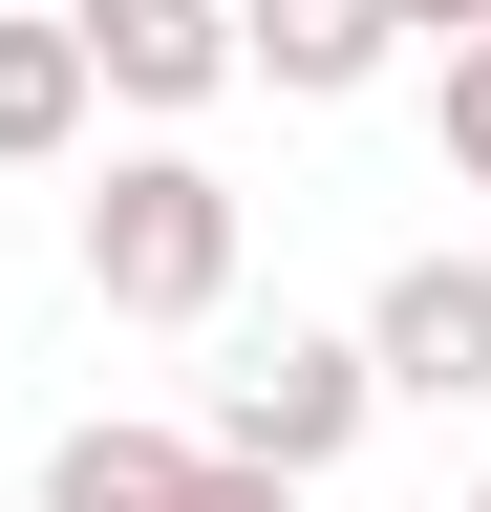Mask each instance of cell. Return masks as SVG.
<instances>
[{"instance_id":"6","label":"cell","mask_w":491,"mask_h":512,"mask_svg":"<svg viewBox=\"0 0 491 512\" xmlns=\"http://www.w3.org/2000/svg\"><path fill=\"white\" fill-rule=\"evenodd\" d=\"M43 512H193V427H65Z\"/></svg>"},{"instance_id":"4","label":"cell","mask_w":491,"mask_h":512,"mask_svg":"<svg viewBox=\"0 0 491 512\" xmlns=\"http://www.w3.org/2000/svg\"><path fill=\"white\" fill-rule=\"evenodd\" d=\"M86 107H214L235 86V0H65Z\"/></svg>"},{"instance_id":"8","label":"cell","mask_w":491,"mask_h":512,"mask_svg":"<svg viewBox=\"0 0 491 512\" xmlns=\"http://www.w3.org/2000/svg\"><path fill=\"white\" fill-rule=\"evenodd\" d=\"M449 171L491 192V43H449Z\"/></svg>"},{"instance_id":"9","label":"cell","mask_w":491,"mask_h":512,"mask_svg":"<svg viewBox=\"0 0 491 512\" xmlns=\"http://www.w3.org/2000/svg\"><path fill=\"white\" fill-rule=\"evenodd\" d=\"M385 43H427V64H449V43H491V0H385Z\"/></svg>"},{"instance_id":"10","label":"cell","mask_w":491,"mask_h":512,"mask_svg":"<svg viewBox=\"0 0 491 512\" xmlns=\"http://www.w3.org/2000/svg\"><path fill=\"white\" fill-rule=\"evenodd\" d=\"M193 512H321V491H278V470H214V448H193Z\"/></svg>"},{"instance_id":"5","label":"cell","mask_w":491,"mask_h":512,"mask_svg":"<svg viewBox=\"0 0 491 512\" xmlns=\"http://www.w3.org/2000/svg\"><path fill=\"white\" fill-rule=\"evenodd\" d=\"M385 0H235V86H278V107H342V86H385Z\"/></svg>"},{"instance_id":"3","label":"cell","mask_w":491,"mask_h":512,"mask_svg":"<svg viewBox=\"0 0 491 512\" xmlns=\"http://www.w3.org/2000/svg\"><path fill=\"white\" fill-rule=\"evenodd\" d=\"M342 342H363V384H385V406H491V256H406Z\"/></svg>"},{"instance_id":"1","label":"cell","mask_w":491,"mask_h":512,"mask_svg":"<svg viewBox=\"0 0 491 512\" xmlns=\"http://www.w3.org/2000/svg\"><path fill=\"white\" fill-rule=\"evenodd\" d=\"M235 235H257V214H235L214 150H107L86 171V299L107 320H214L235 299Z\"/></svg>"},{"instance_id":"7","label":"cell","mask_w":491,"mask_h":512,"mask_svg":"<svg viewBox=\"0 0 491 512\" xmlns=\"http://www.w3.org/2000/svg\"><path fill=\"white\" fill-rule=\"evenodd\" d=\"M65 150H86V43L0 22V171H65Z\"/></svg>"},{"instance_id":"11","label":"cell","mask_w":491,"mask_h":512,"mask_svg":"<svg viewBox=\"0 0 491 512\" xmlns=\"http://www.w3.org/2000/svg\"><path fill=\"white\" fill-rule=\"evenodd\" d=\"M470 512H491V491H470Z\"/></svg>"},{"instance_id":"2","label":"cell","mask_w":491,"mask_h":512,"mask_svg":"<svg viewBox=\"0 0 491 512\" xmlns=\"http://www.w3.org/2000/svg\"><path fill=\"white\" fill-rule=\"evenodd\" d=\"M363 406H385V384H363V342H342V320H278V342H235L214 363V470H278V491H321L342 470V448H363Z\"/></svg>"}]
</instances>
